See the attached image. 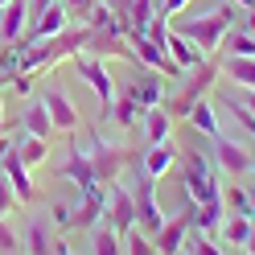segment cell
<instances>
[{
    "label": "cell",
    "instance_id": "obj_1",
    "mask_svg": "<svg viewBox=\"0 0 255 255\" xmlns=\"http://www.w3.org/2000/svg\"><path fill=\"white\" fill-rule=\"evenodd\" d=\"M231 29H235V4H218V8H210V12L185 17L177 33H181V37H189V41H194L206 58H210L218 45L227 41V33H231Z\"/></svg>",
    "mask_w": 255,
    "mask_h": 255
},
{
    "label": "cell",
    "instance_id": "obj_2",
    "mask_svg": "<svg viewBox=\"0 0 255 255\" xmlns=\"http://www.w3.org/2000/svg\"><path fill=\"white\" fill-rule=\"evenodd\" d=\"M181 185H185V198L194 202V206L222 202V185H218V177H214V169H210V161L198 156V152H189L185 173H181Z\"/></svg>",
    "mask_w": 255,
    "mask_h": 255
},
{
    "label": "cell",
    "instance_id": "obj_3",
    "mask_svg": "<svg viewBox=\"0 0 255 255\" xmlns=\"http://www.w3.org/2000/svg\"><path fill=\"white\" fill-rule=\"evenodd\" d=\"M218 70H222V66H214V62L206 58L202 66L194 70V78H189V83L181 87V95H177V99H169V107H165V111H169L173 120H177V116H189V111H194V107L206 99V91H210V83L218 78Z\"/></svg>",
    "mask_w": 255,
    "mask_h": 255
},
{
    "label": "cell",
    "instance_id": "obj_4",
    "mask_svg": "<svg viewBox=\"0 0 255 255\" xmlns=\"http://www.w3.org/2000/svg\"><path fill=\"white\" fill-rule=\"evenodd\" d=\"M74 70H78V78L95 91V99H99V107L103 111H111L116 107V83H111V74H107V66L99 58H87V54H74Z\"/></svg>",
    "mask_w": 255,
    "mask_h": 255
},
{
    "label": "cell",
    "instance_id": "obj_5",
    "mask_svg": "<svg viewBox=\"0 0 255 255\" xmlns=\"http://www.w3.org/2000/svg\"><path fill=\"white\" fill-rule=\"evenodd\" d=\"M78 144H83V152L91 156L99 185H103V181H116V177H120V169L128 165V152H124V148H111L107 140H78Z\"/></svg>",
    "mask_w": 255,
    "mask_h": 255
},
{
    "label": "cell",
    "instance_id": "obj_6",
    "mask_svg": "<svg viewBox=\"0 0 255 255\" xmlns=\"http://www.w3.org/2000/svg\"><path fill=\"white\" fill-rule=\"evenodd\" d=\"M107 210V194H103V185H91L78 194V210H70V222H66V231H91L95 222L103 218Z\"/></svg>",
    "mask_w": 255,
    "mask_h": 255
},
{
    "label": "cell",
    "instance_id": "obj_7",
    "mask_svg": "<svg viewBox=\"0 0 255 255\" xmlns=\"http://www.w3.org/2000/svg\"><path fill=\"white\" fill-rule=\"evenodd\" d=\"M136 227L144 231L148 239H156V231L165 227V214L156 210V181L140 177V194H136Z\"/></svg>",
    "mask_w": 255,
    "mask_h": 255
},
{
    "label": "cell",
    "instance_id": "obj_8",
    "mask_svg": "<svg viewBox=\"0 0 255 255\" xmlns=\"http://www.w3.org/2000/svg\"><path fill=\"white\" fill-rule=\"evenodd\" d=\"M107 218H111V231L124 239L136 227V198L128 194V189H111L107 194Z\"/></svg>",
    "mask_w": 255,
    "mask_h": 255
},
{
    "label": "cell",
    "instance_id": "obj_9",
    "mask_svg": "<svg viewBox=\"0 0 255 255\" xmlns=\"http://www.w3.org/2000/svg\"><path fill=\"white\" fill-rule=\"evenodd\" d=\"M41 103H45V111H50V120H54V132H74L78 128V111L70 103V95H62L58 87H50L41 95Z\"/></svg>",
    "mask_w": 255,
    "mask_h": 255
},
{
    "label": "cell",
    "instance_id": "obj_10",
    "mask_svg": "<svg viewBox=\"0 0 255 255\" xmlns=\"http://www.w3.org/2000/svg\"><path fill=\"white\" fill-rule=\"evenodd\" d=\"M189 227H194V214H189V210L177 214V218H165V227L156 231V239H152L156 251H161V255H177L181 243H185V235H189Z\"/></svg>",
    "mask_w": 255,
    "mask_h": 255
},
{
    "label": "cell",
    "instance_id": "obj_11",
    "mask_svg": "<svg viewBox=\"0 0 255 255\" xmlns=\"http://www.w3.org/2000/svg\"><path fill=\"white\" fill-rule=\"evenodd\" d=\"M111 8H116L124 29H140V33H144L148 21L156 17V0H111Z\"/></svg>",
    "mask_w": 255,
    "mask_h": 255
},
{
    "label": "cell",
    "instance_id": "obj_12",
    "mask_svg": "<svg viewBox=\"0 0 255 255\" xmlns=\"http://www.w3.org/2000/svg\"><path fill=\"white\" fill-rule=\"evenodd\" d=\"M25 25H29V0H8L0 8V41L17 45L25 37Z\"/></svg>",
    "mask_w": 255,
    "mask_h": 255
},
{
    "label": "cell",
    "instance_id": "obj_13",
    "mask_svg": "<svg viewBox=\"0 0 255 255\" xmlns=\"http://www.w3.org/2000/svg\"><path fill=\"white\" fill-rule=\"evenodd\" d=\"M0 169H4V177L12 181V189H17V202H37V198H41L37 185H33V173L25 169V161H21L17 152L4 156V161H0Z\"/></svg>",
    "mask_w": 255,
    "mask_h": 255
},
{
    "label": "cell",
    "instance_id": "obj_14",
    "mask_svg": "<svg viewBox=\"0 0 255 255\" xmlns=\"http://www.w3.org/2000/svg\"><path fill=\"white\" fill-rule=\"evenodd\" d=\"M62 177L78 181V189H91V185H99V177H95V165H91V156L83 152V144H74V148H70V156L62 161Z\"/></svg>",
    "mask_w": 255,
    "mask_h": 255
},
{
    "label": "cell",
    "instance_id": "obj_15",
    "mask_svg": "<svg viewBox=\"0 0 255 255\" xmlns=\"http://www.w3.org/2000/svg\"><path fill=\"white\" fill-rule=\"evenodd\" d=\"M66 21H70V12H66V4H58L54 8H45L41 17L33 21V29H29V41H45V37H58V33H66Z\"/></svg>",
    "mask_w": 255,
    "mask_h": 255
},
{
    "label": "cell",
    "instance_id": "obj_16",
    "mask_svg": "<svg viewBox=\"0 0 255 255\" xmlns=\"http://www.w3.org/2000/svg\"><path fill=\"white\" fill-rule=\"evenodd\" d=\"M165 50H169V58L177 62L181 70H198L202 62H206V54L198 50V45L189 41V37H181V33H173V29H169V41H165Z\"/></svg>",
    "mask_w": 255,
    "mask_h": 255
},
{
    "label": "cell",
    "instance_id": "obj_17",
    "mask_svg": "<svg viewBox=\"0 0 255 255\" xmlns=\"http://www.w3.org/2000/svg\"><path fill=\"white\" fill-rule=\"evenodd\" d=\"M214 144V161L227 169V173H243V169H251V152L243 148V144H235V140H210Z\"/></svg>",
    "mask_w": 255,
    "mask_h": 255
},
{
    "label": "cell",
    "instance_id": "obj_18",
    "mask_svg": "<svg viewBox=\"0 0 255 255\" xmlns=\"http://www.w3.org/2000/svg\"><path fill=\"white\" fill-rule=\"evenodd\" d=\"M21 132H25V136H41V140L54 136V120H50V111H45L41 99H33V103L21 111Z\"/></svg>",
    "mask_w": 255,
    "mask_h": 255
},
{
    "label": "cell",
    "instance_id": "obj_19",
    "mask_svg": "<svg viewBox=\"0 0 255 255\" xmlns=\"http://www.w3.org/2000/svg\"><path fill=\"white\" fill-rule=\"evenodd\" d=\"M173 161H177V148L169 144H148V156H144V177H152V181H161L165 173L173 169Z\"/></svg>",
    "mask_w": 255,
    "mask_h": 255
},
{
    "label": "cell",
    "instance_id": "obj_20",
    "mask_svg": "<svg viewBox=\"0 0 255 255\" xmlns=\"http://www.w3.org/2000/svg\"><path fill=\"white\" fill-rule=\"evenodd\" d=\"M87 21L95 33H107V37H124V25L116 17V8H111V0H95V8L87 12Z\"/></svg>",
    "mask_w": 255,
    "mask_h": 255
},
{
    "label": "cell",
    "instance_id": "obj_21",
    "mask_svg": "<svg viewBox=\"0 0 255 255\" xmlns=\"http://www.w3.org/2000/svg\"><path fill=\"white\" fill-rule=\"evenodd\" d=\"M218 231H222V239H227L231 247H247V239H251V231H255V218H251V214H227Z\"/></svg>",
    "mask_w": 255,
    "mask_h": 255
},
{
    "label": "cell",
    "instance_id": "obj_22",
    "mask_svg": "<svg viewBox=\"0 0 255 255\" xmlns=\"http://www.w3.org/2000/svg\"><path fill=\"white\" fill-rule=\"evenodd\" d=\"M169 132H173V116H169L165 103H161V107H152L148 116H144V136H148V144H165Z\"/></svg>",
    "mask_w": 255,
    "mask_h": 255
},
{
    "label": "cell",
    "instance_id": "obj_23",
    "mask_svg": "<svg viewBox=\"0 0 255 255\" xmlns=\"http://www.w3.org/2000/svg\"><path fill=\"white\" fill-rule=\"evenodd\" d=\"M222 70H227V78H231L235 87L255 91V58H239V54H231L227 62H222Z\"/></svg>",
    "mask_w": 255,
    "mask_h": 255
},
{
    "label": "cell",
    "instance_id": "obj_24",
    "mask_svg": "<svg viewBox=\"0 0 255 255\" xmlns=\"http://www.w3.org/2000/svg\"><path fill=\"white\" fill-rule=\"evenodd\" d=\"M25 247L33 251V255H54V235H50V222H41L33 218L25 227Z\"/></svg>",
    "mask_w": 255,
    "mask_h": 255
},
{
    "label": "cell",
    "instance_id": "obj_25",
    "mask_svg": "<svg viewBox=\"0 0 255 255\" xmlns=\"http://www.w3.org/2000/svg\"><path fill=\"white\" fill-rule=\"evenodd\" d=\"M189 124H194V132H202L206 140H218L222 132H218V116H214V107H210V99H202L194 111H189V116H185Z\"/></svg>",
    "mask_w": 255,
    "mask_h": 255
},
{
    "label": "cell",
    "instance_id": "obj_26",
    "mask_svg": "<svg viewBox=\"0 0 255 255\" xmlns=\"http://www.w3.org/2000/svg\"><path fill=\"white\" fill-rule=\"evenodd\" d=\"M91 255H124V239L111 227H91Z\"/></svg>",
    "mask_w": 255,
    "mask_h": 255
},
{
    "label": "cell",
    "instance_id": "obj_27",
    "mask_svg": "<svg viewBox=\"0 0 255 255\" xmlns=\"http://www.w3.org/2000/svg\"><path fill=\"white\" fill-rule=\"evenodd\" d=\"M128 95L144 107V111H152V107H161V99H165V91H161V83L156 78H140V83H132L128 87Z\"/></svg>",
    "mask_w": 255,
    "mask_h": 255
},
{
    "label": "cell",
    "instance_id": "obj_28",
    "mask_svg": "<svg viewBox=\"0 0 255 255\" xmlns=\"http://www.w3.org/2000/svg\"><path fill=\"white\" fill-rule=\"evenodd\" d=\"M17 156L25 161V169H33V165H41L45 156H50V140H41V136H21V140H17Z\"/></svg>",
    "mask_w": 255,
    "mask_h": 255
},
{
    "label": "cell",
    "instance_id": "obj_29",
    "mask_svg": "<svg viewBox=\"0 0 255 255\" xmlns=\"http://www.w3.org/2000/svg\"><path fill=\"white\" fill-rule=\"evenodd\" d=\"M194 227L198 231H218L222 218H227V210H222V202H206V206H194Z\"/></svg>",
    "mask_w": 255,
    "mask_h": 255
},
{
    "label": "cell",
    "instance_id": "obj_30",
    "mask_svg": "<svg viewBox=\"0 0 255 255\" xmlns=\"http://www.w3.org/2000/svg\"><path fill=\"white\" fill-rule=\"evenodd\" d=\"M111 116H116V124H124V128H132V124H140L148 116L144 107H140L132 95H124V99H116V107H111Z\"/></svg>",
    "mask_w": 255,
    "mask_h": 255
},
{
    "label": "cell",
    "instance_id": "obj_31",
    "mask_svg": "<svg viewBox=\"0 0 255 255\" xmlns=\"http://www.w3.org/2000/svg\"><path fill=\"white\" fill-rule=\"evenodd\" d=\"M124 255H161V251H156V243L140 227H132V231L124 235Z\"/></svg>",
    "mask_w": 255,
    "mask_h": 255
},
{
    "label": "cell",
    "instance_id": "obj_32",
    "mask_svg": "<svg viewBox=\"0 0 255 255\" xmlns=\"http://www.w3.org/2000/svg\"><path fill=\"white\" fill-rule=\"evenodd\" d=\"M231 54H239V58H255V33H251V29H239V33H235V29H231Z\"/></svg>",
    "mask_w": 255,
    "mask_h": 255
},
{
    "label": "cell",
    "instance_id": "obj_33",
    "mask_svg": "<svg viewBox=\"0 0 255 255\" xmlns=\"http://www.w3.org/2000/svg\"><path fill=\"white\" fill-rule=\"evenodd\" d=\"M12 206H17V189H12V181L4 177V169H0V218H8Z\"/></svg>",
    "mask_w": 255,
    "mask_h": 255
},
{
    "label": "cell",
    "instance_id": "obj_34",
    "mask_svg": "<svg viewBox=\"0 0 255 255\" xmlns=\"http://www.w3.org/2000/svg\"><path fill=\"white\" fill-rule=\"evenodd\" d=\"M222 198H231V206H235V214H251V198H247V189H231V194H222Z\"/></svg>",
    "mask_w": 255,
    "mask_h": 255
},
{
    "label": "cell",
    "instance_id": "obj_35",
    "mask_svg": "<svg viewBox=\"0 0 255 255\" xmlns=\"http://www.w3.org/2000/svg\"><path fill=\"white\" fill-rule=\"evenodd\" d=\"M17 247H21V239L4 227V218H0V251H4V255H17Z\"/></svg>",
    "mask_w": 255,
    "mask_h": 255
},
{
    "label": "cell",
    "instance_id": "obj_36",
    "mask_svg": "<svg viewBox=\"0 0 255 255\" xmlns=\"http://www.w3.org/2000/svg\"><path fill=\"white\" fill-rule=\"evenodd\" d=\"M185 8H189V0H156V12H161V17H177Z\"/></svg>",
    "mask_w": 255,
    "mask_h": 255
},
{
    "label": "cell",
    "instance_id": "obj_37",
    "mask_svg": "<svg viewBox=\"0 0 255 255\" xmlns=\"http://www.w3.org/2000/svg\"><path fill=\"white\" fill-rule=\"evenodd\" d=\"M66 4V12H78V17H87V12L95 8V0H62Z\"/></svg>",
    "mask_w": 255,
    "mask_h": 255
},
{
    "label": "cell",
    "instance_id": "obj_38",
    "mask_svg": "<svg viewBox=\"0 0 255 255\" xmlns=\"http://www.w3.org/2000/svg\"><path fill=\"white\" fill-rule=\"evenodd\" d=\"M54 4H58V0H29V21H37L41 12H45V8H54Z\"/></svg>",
    "mask_w": 255,
    "mask_h": 255
},
{
    "label": "cell",
    "instance_id": "obj_39",
    "mask_svg": "<svg viewBox=\"0 0 255 255\" xmlns=\"http://www.w3.org/2000/svg\"><path fill=\"white\" fill-rule=\"evenodd\" d=\"M194 255H222V251L210 243V239H194Z\"/></svg>",
    "mask_w": 255,
    "mask_h": 255
},
{
    "label": "cell",
    "instance_id": "obj_40",
    "mask_svg": "<svg viewBox=\"0 0 255 255\" xmlns=\"http://www.w3.org/2000/svg\"><path fill=\"white\" fill-rule=\"evenodd\" d=\"M29 87H33L29 74H12V91H17V95H29Z\"/></svg>",
    "mask_w": 255,
    "mask_h": 255
},
{
    "label": "cell",
    "instance_id": "obj_41",
    "mask_svg": "<svg viewBox=\"0 0 255 255\" xmlns=\"http://www.w3.org/2000/svg\"><path fill=\"white\" fill-rule=\"evenodd\" d=\"M17 152V140H8V136H0V161H4V156H12Z\"/></svg>",
    "mask_w": 255,
    "mask_h": 255
},
{
    "label": "cell",
    "instance_id": "obj_42",
    "mask_svg": "<svg viewBox=\"0 0 255 255\" xmlns=\"http://www.w3.org/2000/svg\"><path fill=\"white\" fill-rule=\"evenodd\" d=\"M54 255H74V251H70L66 243H54Z\"/></svg>",
    "mask_w": 255,
    "mask_h": 255
},
{
    "label": "cell",
    "instance_id": "obj_43",
    "mask_svg": "<svg viewBox=\"0 0 255 255\" xmlns=\"http://www.w3.org/2000/svg\"><path fill=\"white\" fill-rule=\"evenodd\" d=\"M235 4H239V8H247V12H251V8H255V0H235Z\"/></svg>",
    "mask_w": 255,
    "mask_h": 255
},
{
    "label": "cell",
    "instance_id": "obj_44",
    "mask_svg": "<svg viewBox=\"0 0 255 255\" xmlns=\"http://www.w3.org/2000/svg\"><path fill=\"white\" fill-rule=\"evenodd\" d=\"M247 255H255V231H251V239H247Z\"/></svg>",
    "mask_w": 255,
    "mask_h": 255
},
{
    "label": "cell",
    "instance_id": "obj_45",
    "mask_svg": "<svg viewBox=\"0 0 255 255\" xmlns=\"http://www.w3.org/2000/svg\"><path fill=\"white\" fill-rule=\"evenodd\" d=\"M247 198H251V218H255V189H247Z\"/></svg>",
    "mask_w": 255,
    "mask_h": 255
},
{
    "label": "cell",
    "instance_id": "obj_46",
    "mask_svg": "<svg viewBox=\"0 0 255 255\" xmlns=\"http://www.w3.org/2000/svg\"><path fill=\"white\" fill-rule=\"evenodd\" d=\"M4 78H8V74H0V91H4Z\"/></svg>",
    "mask_w": 255,
    "mask_h": 255
},
{
    "label": "cell",
    "instance_id": "obj_47",
    "mask_svg": "<svg viewBox=\"0 0 255 255\" xmlns=\"http://www.w3.org/2000/svg\"><path fill=\"white\" fill-rule=\"evenodd\" d=\"M0 136H4V120H0Z\"/></svg>",
    "mask_w": 255,
    "mask_h": 255
},
{
    "label": "cell",
    "instance_id": "obj_48",
    "mask_svg": "<svg viewBox=\"0 0 255 255\" xmlns=\"http://www.w3.org/2000/svg\"><path fill=\"white\" fill-rule=\"evenodd\" d=\"M4 4H8V0H0V8H4Z\"/></svg>",
    "mask_w": 255,
    "mask_h": 255
},
{
    "label": "cell",
    "instance_id": "obj_49",
    "mask_svg": "<svg viewBox=\"0 0 255 255\" xmlns=\"http://www.w3.org/2000/svg\"><path fill=\"white\" fill-rule=\"evenodd\" d=\"M251 169H255V156H251Z\"/></svg>",
    "mask_w": 255,
    "mask_h": 255
}]
</instances>
